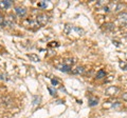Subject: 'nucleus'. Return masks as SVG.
<instances>
[{
	"instance_id": "nucleus-9",
	"label": "nucleus",
	"mask_w": 127,
	"mask_h": 118,
	"mask_svg": "<svg viewBox=\"0 0 127 118\" xmlns=\"http://www.w3.org/2000/svg\"><path fill=\"white\" fill-rule=\"evenodd\" d=\"M58 70L61 71V72H64V73H69L71 72V66L69 65H67V64H61V65H58Z\"/></svg>"
},
{
	"instance_id": "nucleus-16",
	"label": "nucleus",
	"mask_w": 127,
	"mask_h": 118,
	"mask_svg": "<svg viewBox=\"0 0 127 118\" xmlns=\"http://www.w3.org/2000/svg\"><path fill=\"white\" fill-rule=\"evenodd\" d=\"M104 77H106V72L103 70H100L96 74V78L97 79H102V78H104Z\"/></svg>"
},
{
	"instance_id": "nucleus-8",
	"label": "nucleus",
	"mask_w": 127,
	"mask_h": 118,
	"mask_svg": "<svg viewBox=\"0 0 127 118\" xmlns=\"http://www.w3.org/2000/svg\"><path fill=\"white\" fill-rule=\"evenodd\" d=\"M15 12H16V14H17L18 16H20V17L26 16V14H27V10L25 9V7H20V6L16 7V9H15Z\"/></svg>"
},
{
	"instance_id": "nucleus-7",
	"label": "nucleus",
	"mask_w": 127,
	"mask_h": 118,
	"mask_svg": "<svg viewBox=\"0 0 127 118\" xmlns=\"http://www.w3.org/2000/svg\"><path fill=\"white\" fill-rule=\"evenodd\" d=\"M25 23H29V27H31L33 30H36L40 26L38 24V22L36 21V19H28V20L25 21Z\"/></svg>"
},
{
	"instance_id": "nucleus-13",
	"label": "nucleus",
	"mask_w": 127,
	"mask_h": 118,
	"mask_svg": "<svg viewBox=\"0 0 127 118\" xmlns=\"http://www.w3.org/2000/svg\"><path fill=\"white\" fill-rule=\"evenodd\" d=\"M28 57L30 58V60L34 61V62H39V61H40L39 57L37 56V55H35V54H29V55H28Z\"/></svg>"
},
{
	"instance_id": "nucleus-21",
	"label": "nucleus",
	"mask_w": 127,
	"mask_h": 118,
	"mask_svg": "<svg viewBox=\"0 0 127 118\" xmlns=\"http://www.w3.org/2000/svg\"><path fill=\"white\" fill-rule=\"evenodd\" d=\"M51 82H52V85H54V86L58 85V83H59V81H58L57 79H54V78H52V79H51Z\"/></svg>"
},
{
	"instance_id": "nucleus-23",
	"label": "nucleus",
	"mask_w": 127,
	"mask_h": 118,
	"mask_svg": "<svg viewBox=\"0 0 127 118\" xmlns=\"http://www.w3.org/2000/svg\"><path fill=\"white\" fill-rule=\"evenodd\" d=\"M49 46H58V43L57 42H51L49 44Z\"/></svg>"
},
{
	"instance_id": "nucleus-14",
	"label": "nucleus",
	"mask_w": 127,
	"mask_h": 118,
	"mask_svg": "<svg viewBox=\"0 0 127 118\" xmlns=\"http://www.w3.org/2000/svg\"><path fill=\"white\" fill-rule=\"evenodd\" d=\"M104 29L106 30V31H112V30H114V24L113 23H111V22H108V23H105L104 25Z\"/></svg>"
},
{
	"instance_id": "nucleus-20",
	"label": "nucleus",
	"mask_w": 127,
	"mask_h": 118,
	"mask_svg": "<svg viewBox=\"0 0 127 118\" xmlns=\"http://www.w3.org/2000/svg\"><path fill=\"white\" fill-rule=\"evenodd\" d=\"M48 90H49V92L51 93V95H52V96L56 95V91H55V90H53L52 88H51V86H48Z\"/></svg>"
},
{
	"instance_id": "nucleus-4",
	"label": "nucleus",
	"mask_w": 127,
	"mask_h": 118,
	"mask_svg": "<svg viewBox=\"0 0 127 118\" xmlns=\"http://www.w3.org/2000/svg\"><path fill=\"white\" fill-rule=\"evenodd\" d=\"M120 93V89L118 88V86H109V88H107L106 89V91H105V95L107 96H116L118 95V94Z\"/></svg>"
},
{
	"instance_id": "nucleus-2",
	"label": "nucleus",
	"mask_w": 127,
	"mask_h": 118,
	"mask_svg": "<svg viewBox=\"0 0 127 118\" xmlns=\"http://www.w3.org/2000/svg\"><path fill=\"white\" fill-rule=\"evenodd\" d=\"M13 104V99H12L11 96H2L0 98V105H2V107H11V105Z\"/></svg>"
},
{
	"instance_id": "nucleus-11",
	"label": "nucleus",
	"mask_w": 127,
	"mask_h": 118,
	"mask_svg": "<svg viewBox=\"0 0 127 118\" xmlns=\"http://www.w3.org/2000/svg\"><path fill=\"white\" fill-rule=\"evenodd\" d=\"M13 4V2L11 0H4V1H0V6L4 7V9H9V7Z\"/></svg>"
},
{
	"instance_id": "nucleus-10",
	"label": "nucleus",
	"mask_w": 127,
	"mask_h": 118,
	"mask_svg": "<svg viewBox=\"0 0 127 118\" xmlns=\"http://www.w3.org/2000/svg\"><path fill=\"white\" fill-rule=\"evenodd\" d=\"M98 103V98L97 97H89V99H88V104L90 105V107H94V105H96Z\"/></svg>"
},
{
	"instance_id": "nucleus-1",
	"label": "nucleus",
	"mask_w": 127,
	"mask_h": 118,
	"mask_svg": "<svg viewBox=\"0 0 127 118\" xmlns=\"http://www.w3.org/2000/svg\"><path fill=\"white\" fill-rule=\"evenodd\" d=\"M64 32L68 35H71L72 33H74L76 36H83V35L85 34V31L83 29L74 26V25H71V24H66L65 27H64Z\"/></svg>"
},
{
	"instance_id": "nucleus-24",
	"label": "nucleus",
	"mask_w": 127,
	"mask_h": 118,
	"mask_svg": "<svg viewBox=\"0 0 127 118\" xmlns=\"http://www.w3.org/2000/svg\"><path fill=\"white\" fill-rule=\"evenodd\" d=\"M123 100H125V101H127V93H125V94H123Z\"/></svg>"
},
{
	"instance_id": "nucleus-19",
	"label": "nucleus",
	"mask_w": 127,
	"mask_h": 118,
	"mask_svg": "<svg viewBox=\"0 0 127 118\" xmlns=\"http://www.w3.org/2000/svg\"><path fill=\"white\" fill-rule=\"evenodd\" d=\"M47 5H48L47 1H41V2H39V3H38V6H39V7H41V9H45V7H47Z\"/></svg>"
},
{
	"instance_id": "nucleus-22",
	"label": "nucleus",
	"mask_w": 127,
	"mask_h": 118,
	"mask_svg": "<svg viewBox=\"0 0 127 118\" xmlns=\"http://www.w3.org/2000/svg\"><path fill=\"white\" fill-rule=\"evenodd\" d=\"M0 25L1 26H5L4 25V17L2 15H0Z\"/></svg>"
},
{
	"instance_id": "nucleus-17",
	"label": "nucleus",
	"mask_w": 127,
	"mask_h": 118,
	"mask_svg": "<svg viewBox=\"0 0 127 118\" xmlns=\"http://www.w3.org/2000/svg\"><path fill=\"white\" fill-rule=\"evenodd\" d=\"M40 96H34L33 97V104L34 107H36V105H38L39 103H40Z\"/></svg>"
},
{
	"instance_id": "nucleus-12",
	"label": "nucleus",
	"mask_w": 127,
	"mask_h": 118,
	"mask_svg": "<svg viewBox=\"0 0 127 118\" xmlns=\"http://www.w3.org/2000/svg\"><path fill=\"white\" fill-rule=\"evenodd\" d=\"M84 72H85V68H84V66H77V68H75L74 70H72V74H74V75L83 74Z\"/></svg>"
},
{
	"instance_id": "nucleus-6",
	"label": "nucleus",
	"mask_w": 127,
	"mask_h": 118,
	"mask_svg": "<svg viewBox=\"0 0 127 118\" xmlns=\"http://www.w3.org/2000/svg\"><path fill=\"white\" fill-rule=\"evenodd\" d=\"M15 24V17L13 15H9L6 18H4V25L5 26H13Z\"/></svg>"
},
{
	"instance_id": "nucleus-5",
	"label": "nucleus",
	"mask_w": 127,
	"mask_h": 118,
	"mask_svg": "<svg viewBox=\"0 0 127 118\" xmlns=\"http://www.w3.org/2000/svg\"><path fill=\"white\" fill-rule=\"evenodd\" d=\"M118 20H119V22H120L121 24L126 25L127 24V12H123V13L119 14Z\"/></svg>"
},
{
	"instance_id": "nucleus-18",
	"label": "nucleus",
	"mask_w": 127,
	"mask_h": 118,
	"mask_svg": "<svg viewBox=\"0 0 127 118\" xmlns=\"http://www.w3.org/2000/svg\"><path fill=\"white\" fill-rule=\"evenodd\" d=\"M120 66H121V69L122 70H124V71H127V62H124V61H120Z\"/></svg>"
},
{
	"instance_id": "nucleus-3",
	"label": "nucleus",
	"mask_w": 127,
	"mask_h": 118,
	"mask_svg": "<svg viewBox=\"0 0 127 118\" xmlns=\"http://www.w3.org/2000/svg\"><path fill=\"white\" fill-rule=\"evenodd\" d=\"M36 21L38 22L39 25H46L49 22V16H47L46 14H38L36 17Z\"/></svg>"
},
{
	"instance_id": "nucleus-15",
	"label": "nucleus",
	"mask_w": 127,
	"mask_h": 118,
	"mask_svg": "<svg viewBox=\"0 0 127 118\" xmlns=\"http://www.w3.org/2000/svg\"><path fill=\"white\" fill-rule=\"evenodd\" d=\"M75 59H71V58H69V59H66L65 60V62H64V64H67V65H69V66H71L72 68V65L75 63Z\"/></svg>"
}]
</instances>
